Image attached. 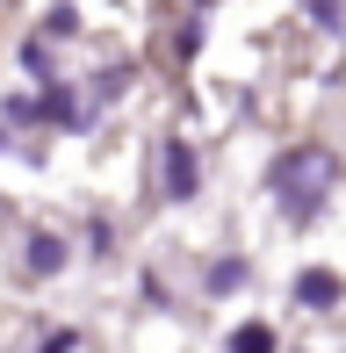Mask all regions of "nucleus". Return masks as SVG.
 Instances as JSON below:
<instances>
[{
	"label": "nucleus",
	"mask_w": 346,
	"mask_h": 353,
	"mask_svg": "<svg viewBox=\"0 0 346 353\" xmlns=\"http://www.w3.org/2000/svg\"><path fill=\"white\" fill-rule=\"evenodd\" d=\"M231 353H274V332H267V325H245L238 339H231Z\"/></svg>",
	"instance_id": "obj_4"
},
{
	"label": "nucleus",
	"mask_w": 346,
	"mask_h": 353,
	"mask_svg": "<svg viewBox=\"0 0 346 353\" xmlns=\"http://www.w3.org/2000/svg\"><path fill=\"white\" fill-rule=\"evenodd\" d=\"M296 296H303V303H339V281H332V274H303V281H296Z\"/></svg>",
	"instance_id": "obj_3"
},
{
	"label": "nucleus",
	"mask_w": 346,
	"mask_h": 353,
	"mask_svg": "<svg viewBox=\"0 0 346 353\" xmlns=\"http://www.w3.org/2000/svg\"><path fill=\"white\" fill-rule=\"evenodd\" d=\"M166 188H173V195L195 188V159H187V144H173V152H166Z\"/></svg>",
	"instance_id": "obj_2"
},
{
	"label": "nucleus",
	"mask_w": 346,
	"mask_h": 353,
	"mask_svg": "<svg viewBox=\"0 0 346 353\" xmlns=\"http://www.w3.org/2000/svg\"><path fill=\"white\" fill-rule=\"evenodd\" d=\"M332 181V159L325 152H296V159H281V188H325Z\"/></svg>",
	"instance_id": "obj_1"
}]
</instances>
